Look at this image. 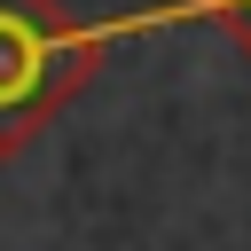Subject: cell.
Segmentation results:
<instances>
[{"mask_svg": "<svg viewBox=\"0 0 251 251\" xmlns=\"http://www.w3.org/2000/svg\"><path fill=\"white\" fill-rule=\"evenodd\" d=\"M102 39L63 0H0V157H24L94 78Z\"/></svg>", "mask_w": 251, "mask_h": 251, "instance_id": "cell-1", "label": "cell"}, {"mask_svg": "<svg viewBox=\"0 0 251 251\" xmlns=\"http://www.w3.org/2000/svg\"><path fill=\"white\" fill-rule=\"evenodd\" d=\"M188 8H204V16H212V24L251 55V0H188Z\"/></svg>", "mask_w": 251, "mask_h": 251, "instance_id": "cell-2", "label": "cell"}]
</instances>
